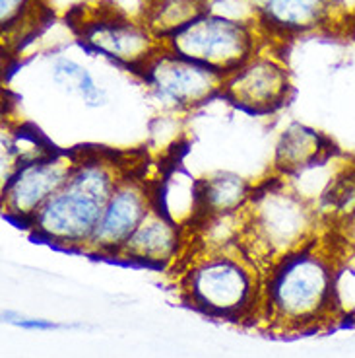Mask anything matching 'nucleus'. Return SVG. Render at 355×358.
Segmentation results:
<instances>
[{
	"label": "nucleus",
	"instance_id": "nucleus-14",
	"mask_svg": "<svg viewBox=\"0 0 355 358\" xmlns=\"http://www.w3.org/2000/svg\"><path fill=\"white\" fill-rule=\"evenodd\" d=\"M255 187L249 179L233 171H216L196 181V215L206 220L239 216L249 205Z\"/></svg>",
	"mask_w": 355,
	"mask_h": 358
},
{
	"label": "nucleus",
	"instance_id": "nucleus-8",
	"mask_svg": "<svg viewBox=\"0 0 355 358\" xmlns=\"http://www.w3.org/2000/svg\"><path fill=\"white\" fill-rule=\"evenodd\" d=\"M293 84L284 59L270 45L223 76L222 98L250 115H270L292 98Z\"/></svg>",
	"mask_w": 355,
	"mask_h": 358
},
{
	"label": "nucleus",
	"instance_id": "nucleus-10",
	"mask_svg": "<svg viewBox=\"0 0 355 358\" xmlns=\"http://www.w3.org/2000/svg\"><path fill=\"white\" fill-rule=\"evenodd\" d=\"M156 195L144 179L125 171L107 201L86 253L116 259L130 234L156 208Z\"/></svg>",
	"mask_w": 355,
	"mask_h": 358
},
{
	"label": "nucleus",
	"instance_id": "nucleus-20",
	"mask_svg": "<svg viewBox=\"0 0 355 358\" xmlns=\"http://www.w3.org/2000/svg\"><path fill=\"white\" fill-rule=\"evenodd\" d=\"M332 236L342 243H355V203L344 215L336 216V226Z\"/></svg>",
	"mask_w": 355,
	"mask_h": 358
},
{
	"label": "nucleus",
	"instance_id": "nucleus-13",
	"mask_svg": "<svg viewBox=\"0 0 355 358\" xmlns=\"http://www.w3.org/2000/svg\"><path fill=\"white\" fill-rule=\"evenodd\" d=\"M334 144L324 133L293 121L285 127L274 150V176L293 178L320 162L330 160Z\"/></svg>",
	"mask_w": 355,
	"mask_h": 358
},
{
	"label": "nucleus",
	"instance_id": "nucleus-5",
	"mask_svg": "<svg viewBox=\"0 0 355 358\" xmlns=\"http://www.w3.org/2000/svg\"><path fill=\"white\" fill-rule=\"evenodd\" d=\"M264 45H268L266 39L255 24L225 18L208 10L161 39V47L222 74L239 69Z\"/></svg>",
	"mask_w": 355,
	"mask_h": 358
},
{
	"label": "nucleus",
	"instance_id": "nucleus-4",
	"mask_svg": "<svg viewBox=\"0 0 355 358\" xmlns=\"http://www.w3.org/2000/svg\"><path fill=\"white\" fill-rule=\"evenodd\" d=\"M260 265L239 243L212 245L196 257L183 275L188 306L216 320L239 322L262 306Z\"/></svg>",
	"mask_w": 355,
	"mask_h": 358
},
{
	"label": "nucleus",
	"instance_id": "nucleus-21",
	"mask_svg": "<svg viewBox=\"0 0 355 358\" xmlns=\"http://www.w3.org/2000/svg\"><path fill=\"white\" fill-rule=\"evenodd\" d=\"M352 24H354V27H355V10H354V14H352Z\"/></svg>",
	"mask_w": 355,
	"mask_h": 358
},
{
	"label": "nucleus",
	"instance_id": "nucleus-3",
	"mask_svg": "<svg viewBox=\"0 0 355 358\" xmlns=\"http://www.w3.org/2000/svg\"><path fill=\"white\" fill-rule=\"evenodd\" d=\"M320 216L317 206L282 176L255 187L241 215L239 245L268 267L293 251L319 240Z\"/></svg>",
	"mask_w": 355,
	"mask_h": 358
},
{
	"label": "nucleus",
	"instance_id": "nucleus-15",
	"mask_svg": "<svg viewBox=\"0 0 355 358\" xmlns=\"http://www.w3.org/2000/svg\"><path fill=\"white\" fill-rule=\"evenodd\" d=\"M47 0H0V34L10 51H18L39 34L49 18Z\"/></svg>",
	"mask_w": 355,
	"mask_h": 358
},
{
	"label": "nucleus",
	"instance_id": "nucleus-11",
	"mask_svg": "<svg viewBox=\"0 0 355 358\" xmlns=\"http://www.w3.org/2000/svg\"><path fill=\"white\" fill-rule=\"evenodd\" d=\"M257 27L270 45L320 31L336 22V0H250Z\"/></svg>",
	"mask_w": 355,
	"mask_h": 358
},
{
	"label": "nucleus",
	"instance_id": "nucleus-9",
	"mask_svg": "<svg viewBox=\"0 0 355 358\" xmlns=\"http://www.w3.org/2000/svg\"><path fill=\"white\" fill-rule=\"evenodd\" d=\"M74 162L76 154L51 150L18 164L0 187L2 215L26 228L41 206L63 187Z\"/></svg>",
	"mask_w": 355,
	"mask_h": 358
},
{
	"label": "nucleus",
	"instance_id": "nucleus-18",
	"mask_svg": "<svg viewBox=\"0 0 355 358\" xmlns=\"http://www.w3.org/2000/svg\"><path fill=\"white\" fill-rule=\"evenodd\" d=\"M334 238V236H332ZM336 242V308L340 320L355 322V243Z\"/></svg>",
	"mask_w": 355,
	"mask_h": 358
},
{
	"label": "nucleus",
	"instance_id": "nucleus-6",
	"mask_svg": "<svg viewBox=\"0 0 355 358\" xmlns=\"http://www.w3.org/2000/svg\"><path fill=\"white\" fill-rule=\"evenodd\" d=\"M70 27L86 51L101 55L133 74L140 71L161 47V39L142 16L138 20L130 18L116 6L96 4L74 10Z\"/></svg>",
	"mask_w": 355,
	"mask_h": 358
},
{
	"label": "nucleus",
	"instance_id": "nucleus-16",
	"mask_svg": "<svg viewBox=\"0 0 355 358\" xmlns=\"http://www.w3.org/2000/svg\"><path fill=\"white\" fill-rule=\"evenodd\" d=\"M51 78L68 96L82 99L86 108L98 109L107 103V92L98 84L93 74L68 57H56L51 66Z\"/></svg>",
	"mask_w": 355,
	"mask_h": 358
},
{
	"label": "nucleus",
	"instance_id": "nucleus-1",
	"mask_svg": "<svg viewBox=\"0 0 355 358\" xmlns=\"http://www.w3.org/2000/svg\"><path fill=\"white\" fill-rule=\"evenodd\" d=\"M336 242L320 236L309 245L268 265L260 315L284 331H307L340 320L334 292Z\"/></svg>",
	"mask_w": 355,
	"mask_h": 358
},
{
	"label": "nucleus",
	"instance_id": "nucleus-7",
	"mask_svg": "<svg viewBox=\"0 0 355 358\" xmlns=\"http://www.w3.org/2000/svg\"><path fill=\"white\" fill-rule=\"evenodd\" d=\"M136 76L163 109L188 113L222 98V72L160 47Z\"/></svg>",
	"mask_w": 355,
	"mask_h": 358
},
{
	"label": "nucleus",
	"instance_id": "nucleus-19",
	"mask_svg": "<svg viewBox=\"0 0 355 358\" xmlns=\"http://www.w3.org/2000/svg\"><path fill=\"white\" fill-rule=\"evenodd\" d=\"M2 322L8 325H16L27 331H54V329H66V327H74V325H61V323L53 322V320H41V317H26L16 312H2Z\"/></svg>",
	"mask_w": 355,
	"mask_h": 358
},
{
	"label": "nucleus",
	"instance_id": "nucleus-2",
	"mask_svg": "<svg viewBox=\"0 0 355 358\" xmlns=\"http://www.w3.org/2000/svg\"><path fill=\"white\" fill-rule=\"evenodd\" d=\"M123 176L125 170L107 154H76L63 187L41 206L26 230L37 242L86 253L107 201Z\"/></svg>",
	"mask_w": 355,
	"mask_h": 358
},
{
	"label": "nucleus",
	"instance_id": "nucleus-17",
	"mask_svg": "<svg viewBox=\"0 0 355 358\" xmlns=\"http://www.w3.org/2000/svg\"><path fill=\"white\" fill-rule=\"evenodd\" d=\"M206 0H144L142 20L163 39L204 10Z\"/></svg>",
	"mask_w": 355,
	"mask_h": 358
},
{
	"label": "nucleus",
	"instance_id": "nucleus-12",
	"mask_svg": "<svg viewBox=\"0 0 355 358\" xmlns=\"http://www.w3.org/2000/svg\"><path fill=\"white\" fill-rule=\"evenodd\" d=\"M179 250L181 224L156 206L130 234L116 259L146 267H165L177 257Z\"/></svg>",
	"mask_w": 355,
	"mask_h": 358
}]
</instances>
